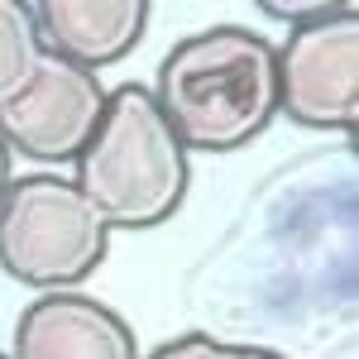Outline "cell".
I'll return each mask as SVG.
<instances>
[{
  "instance_id": "cell-9",
  "label": "cell",
  "mask_w": 359,
  "mask_h": 359,
  "mask_svg": "<svg viewBox=\"0 0 359 359\" xmlns=\"http://www.w3.org/2000/svg\"><path fill=\"white\" fill-rule=\"evenodd\" d=\"M139 359H245V345L216 340L206 331H187V335H172L163 345H154L149 355H139Z\"/></svg>"
},
{
  "instance_id": "cell-2",
  "label": "cell",
  "mask_w": 359,
  "mask_h": 359,
  "mask_svg": "<svg viewBox=\"0 0 359 359\" xmlns=\"http://www.w3.org/2000/svg\"><path fill=\"white\" fill-rule=\"evenodd\" d=\"M72 168V182L111 230H154L172 221L192 187V158L144 82L106 91V115Z\"/></svg>"
},
{
  "instance_id": "cell-6",
  "label": "cell",
  "mask_w": 359,
  "mask_h": 359,
  "mask_svg": "<svg viewBox=\"0 0 359 359\" xmlns=\"http://www.w3.org/2000/svg\"><path fill=\"white\" fill-rule=\"evenodd\" d=\"M10 359H139V340L101 297L43 292L20 311Z\"/></svg>"
},
{
  "instance_id": "cell-10",
  "label": "cell",
  "mask_w": 359,
  "mask_h": 359,
  "mask_svg": "<svg viewBox=\"0 0 359 359\" xmlns=\"http://www.w3.org/2000/svg\"><path fill=\"white\" fill-rule=\"evenodd\" d=\"M355 0H264V15L269 20H283L287 29L297 25H316V20H331L340 10H350Z\"/></svg>"
},
{
  "instance_id": "cell-11",
  "label": "cell",
  "mask_w": 359,
  "mask_h": 359,
  "mask_svg": "<svg viewBox=\"0 0 359 359\" xmlns=\"http://www.w3.org/2000/svg\"><path fill=\"white\" fill-rule=\"evenodd\" d=\"M10 182H15V154L5 149V139H0V201L10 192Z\"/></svg>"
},
{
  "instance_id": "cell-1",
  "label": "cell",
  "mask_w": 359,
  "mask_h": 359,
  "mask_svg": "<svg viewBox=\"0 0 359 359\" xmlns=\"http://www.w3.org/2000/svg\"><path fill=\"white\" fill-rule=\"evenodd\" d=\"M149 91L187 154H235L278 120V43L245 25L196 29L163 53Z\"/></svg>"
},
{
  "instance_id": "cell-3",
  "label": "cell",
  "mask_w": 359,
  "mask_h": 359,
  "mask_svg": "<svg viewBox=\"0 0 359 359\" xmlns=\"http://www.w3.org/2000/svg\"><path fill=\"white\" fill-rule=\"evenodd\" d=\"M111 254V225L72 177L29 172L0 201V269L39 292H72Z\"/></svg>"
},
{
  "instance_id": "cell-4",
  "label": "cell",
  "mask_w": 359,
  "mask_h": 359,
  "mask_svg": "<svg viewBox=\"0 0 359 359\" xmlns=\"http://www.w3.org/2000/svg\"><path fill=\"white\" fill-rule=\"evenodd\" d=\"M278 115L350 135L359 120V10L287 29L278 43Z\"/></svg>"
},
{
  "instance_id": "cell-7",
  "label": "cell",
  "mask_w": 359,
  "mask_h": 359,
  "mask_svg": "<svg viewBox=\"0 0 359 359\" xmlns=\"http://www.w3.org/2000/svg\"><path fill=\"white\" fill-rule=\"evenodd\" d=\"M29 10H34L39 43L86 72L130 57L149 29L144 0H39Z\"/></svg>"
},
{
  "instance_id": "cell-5",
  "label": "cell",
  "mask_w": 359,
  "mask_h": 359,
  "mask_svg": "<svg viewBox=\"0 0 359 359\" xmlns=\"http://www.w3.org/2000/svg\"><path fill=\"white\" fill-rule=\"evenodd\" d=\"M101 115H106L101 77L43 48L34 77L0 106V139L10 154H25L34 163H77Z\"/></svg>"
},
{
  "instance_id": "cell-12",
  "label": "cell",
  "mask_w": 359,
  "mask_h": 359,
  "mask_svg": "<svg viewBox=\"0 0 359 359\" xmlns=\"http://www.w3.org/2000/svg\"><path fill=\"white\" fill-rule=\"evenodd\" d=\"M245 359H287V355H278L269 345H245Z\"/></svg>"
},
{
  "instance_id": "cell-8",
  "label": "cell",
  "mask_w": 359,
  "mask_h": 359,
  "mask_svg": "<svg viewBox=\"0 0 359 359\" xmlns=\"http://www.w3.org/2000/svg\"><path fill=\"white\" fill-rule=\"evenodd\" d=\"M43 57L39 29H34V10L20 0H0V106L34 77Z\"/></svg>"
},
{
  "instance_id": "cell-13",
  "label": "cell",
  "mask_w": 359,
  "mask_h": 359,
  "mask_svg": "<svg viewBox=\"0 0 359 359\" xmlns=\"http://www.w3.org/2000/svg\"><path fill=\"white\" fill-rule=\"evenodd\" d=\"M0 359H10V355H5V350H0Z\"/></svg>"
}]
</instances>
